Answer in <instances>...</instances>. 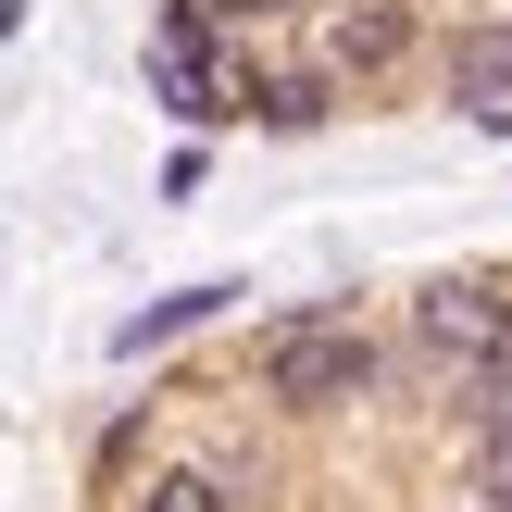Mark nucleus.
I'll return each mask as SVG.
<instances>
[{"instance_id":"f257e3e1","label":"nucleus","mask_w":512,"mask_h":512,"mask_svg":"<svg viewBox=\"0 0 512 512\" xmlns=\"http://www.w3.org/2000/svg\"><path fill=\"white\" fill-rule=\"evenodd\" d=\"M250 388H263L288 425H325V413H363V400L388 388V350H375L363 325L338 313V300H300V313H275V325H263V350H250Z\"/></svg>"},{"instance_id":"f03ea898","label":"nucleus","mask_w":512,"mask_h":512,"mask_svg":"<svg viewBox=\"0 0 512 512\" xmlns=\"http://www.w3.org/2000/svg\"><path fill=\"white\" fill-rule=\"evenodd\" d=\"M413 338L438 350V363H500V350H512L500 275H438V288H413Z\"/></svg>"},{"instance_id":"7ed1b4c3","label":"nucleus","mask_w":512,"mask_h":512,"mask_svg":"<svg viewBox=\"0 0 512 512\" xmlns=\"http://www.w3.org/2000/svg\"><path fill=\"white\" fill-rule=\"evenodd\" d=\"M238 275H188V288H163V300H150V313H125L113 325V363H150V350H175V338H200V325H225V313H238Z\"/></svg>"},{"instance_id":"20e7f679","label":"nucleus","mask_w":512,"mask_h":512,"mask_svg":"<svg viewBox=\"0 0 512 512\" xmlns=\"http://www.w3.org/2000/svg\"><path fill=\"white\" fill-rule=\"evenodd\" d=\"M512 100V13H475L450 38V113H500Z\"/></svg>"},{"instance_id":"39448f33","label":"nucleus","mask_w":512,"mask_h":512,"mask_svg":"<svg viewBox=\"0 0 512 512\" xmlns=\"http://www.w3.org/2000/svg\"><path fill=\"white\" fill-rule=\"evenodd\" d=\"M250 125L263 138H313V125H338V75H250Z\"/></svg>"},{"instance_id":"423d86ee","label":"nucleus","mask_w":512,"mask_h":512,"mask_svg":"<svg viewBox=\"0 0 512 512\" xmlns=\"http://www.w3.org/2000/svg\"><path fill=\"white\" fill-rule=\"evenodd\" d=\"M325 50H338V75H388L400 50H413V0H350Z\"/></svg>"},{"instance_id":"0eeeda50","label":"nucleus","mask_w":512,"mask_h":512,"mask_svg":"<svg viewBox=\"0 0 512 512\" xmlns=\"http://www.w3.org/2000/svg\"><path fill=\"white\" fill-rule=\"evenodd\" d=\"M125 512H238V500H225V475L163 463V475H138V488H125Z\"/></svg>"},{"instance_id":"6e6552de","label":"nucleus","mask_w":512,"mask_h":512,"mask_svg":"<svg viewBox=\"0 0 512 512\" xmlns=\"http://www.w3.org/2000/svg\"><path fill=\"white\" fill-rule=\"evenodd\" d=\"M463 488H475V512H512V413H500V425H475V463H463Z\"/></svg>"}]
</instances>
